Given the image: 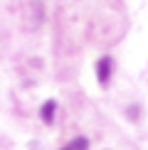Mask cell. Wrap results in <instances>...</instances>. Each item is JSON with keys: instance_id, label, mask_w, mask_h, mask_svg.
I'll return each instance as SVG.
<instances>
[{"instance_id": "6da1fadb", "label": "cell", "mask_w": 148, "mask_h": 150, "mask_svg": "<svg viewBox=\"0 0 148 150\" xmlns=\"http://www.w3.org/2000/svg\"><path fill=\"white\" fill-rule=\"evenodd\" d=\"M96 76L101 84H109V76H111V57H101L96 62Z\"/></svg>"}, {"instance_id": "7a4b0ae2", "label": "cell", "mask_w": 148, "mask_h": 150, "mask_svg": "<svg viewBox=\"0 0 148 150\" xmlns=\"http://www.w3.org/2000/svg\"><path fill=\"white\" fill-rule=\"evenodd\" d=\"M54 108H57V103H54L52 98L42 103V111H40V116H42V121H45V123H52V121H54Z\"/></svg>"}, {"instance_id": "3957f363", "label": "cell", "mask_w": 148, "mask_h": 150, "mask_svg": "<svg viewBox=\"0 0 148 150\" xmlns=\"http://www.w3.org/2000/svg\"><path fill=\"white\" fill-rule=\"evenodd\" d=\"M69 148L72 150H86V148H89V140H86V138H74L69 143Z\"/></svg>"}, {"instance_id": "277c9868", "label": "cell", "mask_w": 148, "mask_h": 150, "mask_svg": "<svg viewBox=\"0 0 148 150\" xmlns=\"http://www.w3.org/2000/svg\"><path fill=\"white\" fill-rule=\"evenodd\" d=\"M64 150H72V148H64Z\"/></svg>"}]
</instances>
